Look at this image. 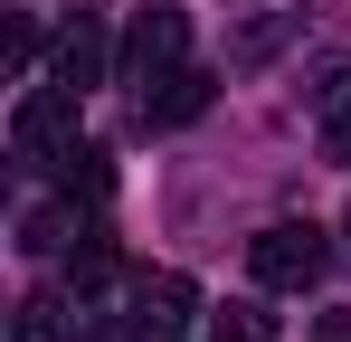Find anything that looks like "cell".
Masks as SVG:
<instances>
[{
  "label": "cell",
  "mask_w": 351,
  "mask_h": 342,
  "mask_svg": "<svg viewBox=\"0 0 351 342\" xmlns=\"http://www.w3.org/2000/svg\"><path fill=\"white\" fill-rule=\"evenodd\" d=\"M323 266H332V238H323L313 219H276V228L247 238V276L266 285V295H304Z\"/></svg>",
  "instance_id": "obj_1"
},
{
  "label": "cell",
  "mask_w": 351,
  "mask_h": 342,
  "mask_svg": "<svg viewBox=\"0 0 351 342\" xmlns=\"http://www.w3.org/2000/svg\"><path fill=\"white\" fill-rule=\"evenodd\" d=\"M10 152L19 162H66L76 152V86H38L10 114Z\"/></svg>",
  "instance_id": "obj_2"
},
{
  "label": "cell",
  "mask_w": 351,
  "mask_h": 342,
  "mask_svg": "<svg viewBox=\"0 0 351 342\" xmlns=\"http://www.w3.org/2000/svg\"><path fill=\"white\" fill-rule=\"evenodd\" d=\"M190 48V29H180V10H143L133 19V38H123V86H162Z\"/></svg>",
  "instance_id": "obj_3"
},
{
  "label": "cell",
  "mask_w": 351,
  "mask_h": 342,
  "mask_svg": "<svg viewBox=\"0 0 351 342\" xmlns=\"http://www.w3.org/2000/svg\"><path fill=\"white\" fill-rule=\"evenodd\" d=\"M190 314H199V285H190V276H143V285H133V333H143V342H171Z\"/></svg>",
  "instance_id": "obj_4"
},
{
  "label": "cell",
  "mask_w": 351,
  "mask_h": 342,
  "mask_svg": "<svg viewBox=\"0 0 351 342\" xmlns=\"http://www.w3.org/2000/svg\"><path fill=\"white\" fill-rule=\"evenodd\" d=\"M105 19H95V10H76V29H66L58 38V86H76V95H86V86H95V76H105Z\"/></svg>",
  "instance_id": "obj_5"
},
{
  "label": "cell",
  "mask_w": 351,
  "mask_h": 342,
  "mask_svg": "<svg viewBox=\"0 0 351 342\" xmlns=\"http://www.w3.org/2000/svg\"><path fill=\"white\" fill-rule=\"evenodd\" d=\"M199 105H209V76H199V67H171L162 86H143V124H152V133H162V124H190Z\"/></svg>",
  "instance_id": "obj_6"
},
{
  "label": "cell",
  "mask_w": 351,
  "mask_h": 342,
  "mask_svg": "<svg viewBox=\"0 0 351 342\" xmlns=\"http://www.w3.org/2000/svg\"><path fill=\"white\" fill-rule=\"evenodd\" d=\"M209 342H276V314L266 304H219L209 314Z\"/></svg>",
  "instance_id": "obj_7"
},
{
  "label": "cell",
  "mask_w": 351,
  "mask_h": 342,
  "mask_svg": "<svg viewBox=\"0 0 351 342\" xmlns=\"http://www.w3.org/2000/svg\"><path fill=\"white\" fill-rule=\"evenodd\" d=\"M304 105H313V124H332V114H351V57H332L313 86H304Z\"/></svg>",
  "instance_id": "obj_8"
},
{
  "label": "cell",
  "mask_w": 351,
  "mask_h": 342,
  "mask_svg": "<svg viewBox=\"0 0 351 342\" xmlns=\"http://www.w3.org/2000/svg\"><path fill=\"white\" fill-rule=\"evenodd\" d=\"M66 304L58 295H29V304H19V323H10V342H66V323H58Z\"/></svg>",
  "instance_id": "obj_9"
},
{
  "label": "cell",
  "mask_w": 351,
  "mask_h": 342,
  "mask_svg": "<svg viewBox=\"0 0 351 342\" xmlns=\"http://www.w3.org/2000/svg\"><path fill=\"white\" fill-rule=\"evenodd\" d=\"M66 209H29V219H19V247H29V257H48V247H76V238H66Z\"/></svg>",
  "instance_id": "obj_10"
},
{
  "label": "cell",
  "mask_w": 351,
  "mask_h": 342,
  "mask_svg": "<svg viewBox=\"0 0 351 342\" xmlns=\"http://www.w3.org/2000/svg\"><path fill=\"white\" fill-rule=\"evenodd\" d=\"M66 190H86V200H105V190H114V171H105L95 143H86V152H66Z\"/></svg>",
  "instance_id": "obj_11"
},
{
  "label": "cell",
  "mask_w": 351,
  "mask_h": 342,
  "mask_svg": "<svg viewBox=\"0 0 351 342\" xmlns=\"http://www.w3.org/2000/svg\"><path fill=\"white\" fill-rule=\"evenodd\" d=\"M323 152H332V162H351V114H332V124H323Z\"/></svg>",
  "instance_id": "obj_12"
},
{
  "label": "cell",
  "mask_w": 351,
  "mask_h": 342,
  "mask_svg": "<svg viewBox=\"0 0 351 342\" xmlns=\"http://www.w3.org/2000/svg\"><path fill=\"white\" fill-rule=\"evenodd\" d=\"M342 238H351V219H342Z\"/></svg>",
  "instance_id": "obj_13"
}]
</instances>
